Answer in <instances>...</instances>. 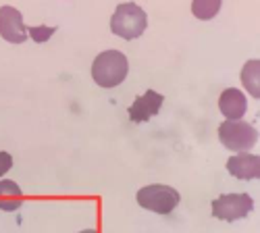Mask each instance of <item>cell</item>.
<instances>
[{
  "mask_svg": "<svg viewBox=\"0 0 260 233\" xmlns=\"http://www.w3.org/2000/svg\"><path fill=\"white\" fill-rule=\"evenodd\" d=\"M129 73L127 56L119 50H104L92 62V77L100 88H115Z\"/></svg>",
  "mask_w": 260,
  "mask_h": 233,
  "instance_id": "6da1fadb",
  "label": "cell"
},
{
  "mask_svg": "<svg viewBox=\"0 0 260 233\" xmlns=\"http://www.w3.org/2000/svg\"><path fill=\"white\" fill-rule=\"evenodd\" d=\"M148 27V15L142 7L134 3H125L115 9V15L111 19V29L115 36L123 40H136L140 38Z\"/></svg>",
  "mask_w": 260,
  "mask_h": 233,
  "instance_id": "7a4b0ae2",
  "label": "cell"
},
{
  "mask_svg": "<svg viewBox=\"0 0 260 233\" xmlns=\"http://www.w3.org/2000/svg\"><path fill=\"white\" fill-rule=\"evenodd\" d=\"M138 204L146 210H152L156 215H169L177 208V204L181 202V196L177 189H173L171 185H146L138 192Z\"/></svg>",
  "mask_w": 260,
  "mask_h": 233,
  "instance_id": "3957f363",
  "label": "cell"
},
{
  "mask_svg": "<svg viewBox=\"0 0 260 233\" xmlns=\"http://www.w3.org/2000/svg\"><path fill=\"white\" fill-rule=\"evenodd\" d=\"M219 140L227 150L244 154L254 148L258 140V131L246 121H225L219 127Z\"/></svg>",
  "mask_w": 260,
  "mask_h": 233,
  "instance_id": "277c9868",
  "label": "cell"
},
{
  "mask_svg": "<svg viewBox=\"0 0 260 233\" xmlns=\"http://www.w3.org/2000/svg\"><path fill=\"white\" fill-rule=\"evenodd\" d=\"M254 210V200L248 194H223L212 202V215L221 221H240Z\"/></svg>",
  "mask_w": 260,
  "mask_h": 233,
  "instance_id": "5b68a950",
  "label": "cell"
},
{
  "mask_svg": "<svg viewBox=\"0 0 260 233\" xmlns=\"http://www.w3.org/2000/svg\"><path fill=\"white\" fill-rule=\"evenodd\" d=\"M0 36L11 44H21L27 40V27L23 17L15 7H0Z\"/></svg>",
  "mask_w": 260,
  "mask_h": 233,
  "instance_id": "8992f818",
  "label": "cell"
},
{
  "mask_svg": "<svg viewBox=\"0 0 260 233\" xmlns=\"http://www.w3.org/2000/svg\"><path fill=\"white\" fill-rule=\"evenodd\" d=\"M162 102H165L162 94H158L154 90H148V92H144V96H138L132 107H129V119H132L134 123L150 121L160 111Z\"/></svg>",
  "mask_w": 260,
  "mask_h": 233,
  "instance_id": "52a82bcc",
  "label": "cell"
},
{
  "mask_svg": "<svg viewBox=\"0 0 260 233\" xmlns=\"http://www.w3.org/2000/svg\"><path fill=\"white\" fill-rule=\"evenodd\" d=\"M227 171L237 177V179H244V181H250V179H258L260 177V156L256 154H235L227 160Z\"/></svg>",
  "mask_w": 260,
  "mask_h": 233,
  "instance_id": "ba28073f",
  "label": "cell"
},
{
  "mask_svg": "<svg viewBox=\"0 0 260 233\" xmlns=\"http://www.w3.org/2000/svg\"><path fill=\"white\" fill-rule=\"evenodd\" d=\"M219 109L227 121H240L248 111V100L244 92H240L237 88H229L219 98Z\"/></svg>",
  "mask_w": 260,
  "mask_h": 233,
  "instance_id": "9c48e42d",
  "label": "cell"
},
{
  "mask_svg": "<svg viewBox=\"0 0 260 233\" xmlns=\"http://www.w3.org/2000/svg\"><path fill=\"white\" fill-rule=\"evenodd\" d=\"M21 204H23V192H21V187L11 179L0 181V210L13 213V210L21 208Z\"/></svg>",
  "mask_w": 260,
  "mask_h": 233,
  "instance_id": "30bf717a",
  "label": "cell"
},
{
  "mask_svg": "<svg viewBox=\"0 0 260 233\" xmlns=\"http://www.w3.org/2000/svg\"><path fill=\"white\" fill-rule=\"evenodd\" d=\"M242 83L254 98H260V60L252 58L246 62L242 69Z\"/></svg>",
  "mask_w": 260,
  "mask_h": 233,
  "instance_id": "8fae6325",
  "label": "cell"
},
{
  "mask_svg": "<svg viewBox=\"0 0 260 233\" xmlns=\"http://www.w3.org/2000/svg\"><path fill=\"white\" fill-rule=\"evenodd\" d=\"M219 9H221L219 0H210V3H206V0H200V3H193L191 5V13L196 15L198 19H202V21L212 19L216 13H219Z\"/></svg>",
  "mask_w": 260,
  "mask_h": 233,
  "instance_id": "7c38bea8",
  "label": "cell"
},
{
  "mask_svg": "<svg viewBox=\"0 0 260 233\" xmlns=\"http://www.w3.org/2000/svg\"><path fill=\"white\" fill-rule=\"evenodd\" d=\"M54 31H56V27H27V34L36 42H46Z\"/></svg>",
  "mask_w": 260,
  "mask_h": 233,
  "instance_id": "4fadbf2b",
  "label": "cell"
},
{
  "mask_svg": "<svg viewBox=\"0 0 260 233\" xmlns=\"http://www.w3.org/2000/svg\"><path fill=\"white\" fill-rule=\"evenodd\" d=\"M11 167H13V156L9 152H0V177H3Z\"/></svg>",
  "mask_w": 260,
  "mask_h": 233,
  "instance_id": "5bb4252c",
  "label": "cell"
},
{
  "mask_svg": "<svg viewBox=\"0 0 260 233\" xmlns=\"http://www.w3.org/2000/svg\"><path fill=\"white\" fill-rule=\"evenodd\" d=\"M79 233H98L96 229H85V231H79Z\"/></svg>",
  "mask_w": 260,
  "mask_h": 233,
  "instance_id": "9a60e30c",
  "label": "cell"
}]
</instances>
